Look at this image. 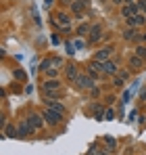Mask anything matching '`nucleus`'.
<instances>
[{
    "instance_id": "18",
    "label": "nucleus",
    "mask_w": 146,
    "mask_h": 155,
    "mask_svg": "<svg viewBox=\"0 0 146 155\" xmlns=\"http://www.w3.org/2000/svg\"><path fill=\"white\" fill-rule=\"evenodd\" d=\"M90 31V27L86 25V23H81V25L77 27V36H84V34H88Z\"/></svg>"
},
{
    "instance_id": "14",
    "label": "nucleus",
    "mask_w": 146,
    "mask_h": 155,
    "mask_svg": "<svg viewBox=\"0 0 146 155\" xmlns=\"http://www.w3.org/2000/svg\"><path fill=\"white\" fill-rule=\"evenodd\" d=\"M129 67H132V69H142V57L134 54V57L129 59Z\"/></svg>"
},
{
    "instance_id": "15",
    "label": "nucleus",
    "mask_w": 146,
    "mask_h": 155,
    "mask_svg": "<svg viewBox=\"0 0 146 155\" xmlns=\"http://www.w3.org/2000/svg\"><path fill=\"white\" fill-rule=\"evenodd\" d=\"M46 105H48L50 109H54V111H59V113H65V107L61 103H56L54 99H50V101H46Z\"/></svg>"
},
{
    "instance_id": "28",
    "label": "nucleus",
    "mask_w": 146,
    "mask_h": 155,
    "mask_svg": "<svg viewBox=\"0 0 146 155\" xmlns=\"http://www.w3.org/2000/svg\"><path fill=\"white\" fill-rule=\"evenodd\" d=\"M52 2H54V0H44V6L48 8V6H52Z\"/></svg>"
},
{
    "instance_id": "22",
    "label": "nucleus",
    "mask_w": 146,
    "mask_h": 155,
    "mask_svg": "<svg viewBox=\"0 0 146 155\" xmlns=\"http://www.w3.org/2000/svg\"><path fill=\"white\" fill-rule=\"evenodd\" d=\"M136 54L144 59V57H146V46H138V48H136Z\"/></svg>"
},
{
    "instance_id": "11",
    "label": "nucleus",
    "mask_w": 146,
    "mask_h": 155,
    "mask_svg": "<svg viewBox=\"0 0 146 155\" xmlns=\"http://www.w3.org/2000/svg\"><path fill=\"white\" fill-rule=\"evenodd\" d=\"M59 88H61V82L56 78H50L44 82V90H59Z\"/></svg>"
},
{
    "instance_id": "3",
    "label": "nucleus",
    "mask_w": 146,
    "mask_h": 155,
    "mask_svg": "<svg viewBox=\"0 0 146 155\" xmlns=\"http://www.w3.org/2000/svg\"><path fill=\"white\" fill-rule=\"evenodd\" d=\"M75 84H77V88H94L92 84H94V78L92 76H81L79 74V78L75 80Z\"/></svg>"
},
{
    "instance_id": "13",
    "label": "nucleus",
    "mask_w": 146,
    "mask_h": 155,
    "mask_svg": "<svg viewBox=\"0 0 146 155\" xmlns=\"http://www.w3.org/2000/svg\"><path fill=\"white\" fill-rule=\"evenodd\" d=\"M27 122L31 124V128H33V130L42 128V120H40V115H38V113H31V115L27 117Z\"/></svg>"
},
{
    "instance_id": "29",
    "label": "nucleus",
    "mask_w": 146,
    "mask_h": 155,
    "mask_svg": "<svg viewBox=\"0 0 146 155\" xmlns=\"http://www.w3.org/2000/svg\"><path fill=\"white\" fill-rule=\"evenodd\" d=\"M90 155H106V153H102V151H92Z\"/></svg>"
},
{
    "instance_id": "5",
    "label": "nucleus",
    "mask_w": 146,
    "mask_h": 155,
    "mask_svg": "<svg viewBox=\"0 0 146 155\" xmlns=\"http://www.w3.org/2000/svg\"><path fill=\"white\" fill-rule=\"evenodd\" d=\"M54 23L61 27H65V29H69V23H71V17L69 15H65V13H59V15H54Z\"/></svg>"
},
{
    "instance_id": "4",
    "label": "nucleus",
    "mask_w": 146,
    "mask_h": 155,
    "mask_svg": "<svg viewBox=\"0 0 146 155\" xmlns=\"http://www.w3.org/2000/svg\"><path fill=\"white\" fill-rule=\"evenodd\" d=\"M100 71H104V65H102L100 61H96V59H94V61H92V63L88 65V74H90L92 78H96Z\"/></svg>"
},
{
    "instance_id": "8",
    "label": "nucleus",
    "mask_w": 146,
    "mask_h": 155,
    "mask_svg": "<svg viewBox=\"0 0 146 155\" xmlns=\"http://www.w3.org/2000/svg\"><path fill=\"white\" fill-rule=\"evenodd\" d=\"M111 46H106V48H102V51H98L96 54H94V59L96 61H100V63H104V61H109V57H111Z\"/></svg>"
},
{
    "instance_id": "25",
    "label": "nucleus",
    "mask_w": 146,
    "mask_h": 155,
    "mask_svg": "<svg viewBox=\"0 0 146 155\" xmlns=\"http://www.w3.org/2000/svg\"><path fill=\"white\" fill-rule=\"evenodd\" d=\"M67 52H69V54H73V52H75V46H71V44H67Z\"/></svg>"
},
{
    "instance_id": "16",
    "label": "nucleus",
    "mask_w": 146,
    "mask_h": 155,
    "mask_svg": "<svg viewBox=\"0 0 146 155\" xmlns=\"http://www.w3.org/2000/svg\"><path fill=\"white\" fill-rule=\"evenodd\" d=\"M136 34H138V31H136L134 27H127V29L123 31V36H125V40H136Z\"/></svg>"
},
{
    "instance_id": "24",
    "label": "nucleus",
    "mask_w": 146,
    "mask_h": 155,
    "mask_svg": "<svg viewBox=\"0 0 146 155\" xmlns=\"http://www.w3.org/2000/svg\"><path fill=\"white\" fill-rule=\"evenodd\" d=\"M15 78H17V80H25V74L23 71H15Z\"/></svg>"
},
{
    "instance_id": "31",
    "label": "nucleus",
    "mask_w": 146,
    "mask_h": 155,
    "mask_svg": "<svg viewBox=\"0 0 146 155\" xmlns=\"http://www.w3.org/2000/svg\"><path fill=\"white\" fill-rule=\"evenodd\" d=\"M123 2H125V4H132V0H123Z\"/></svg>"
},
{
    "instance_id": "1",
    "label": "nucleus",
    "mask_w": 146,
    "mask_h": 155,
    "mask_svg": "<svg viewBox=\"0 0 146 155\" xmlns=\"http://www.w3.org/2000/svg\"><path fill=\"white\" fill-rule=\"evenodd\" d=\"M42 117H44V122H48L50 126H56V124L63 122V113H59V111H54L50 107H46V111L42 113Z\"/></svg>"
},
{
    "instance_id": "30",
    "label": "nucleus",
    "mask_w": 146,
    "mask_h": 155,
    "mask_svg": "<svg viewBox=\"0 0 146 155\" xmlns=\"http://www.w3.org/2000/svg\"><path fill=\"white\" fill-rule=\"evenodd\" d=\"M111 2H113V4H121L123 0H111Z\"/></svg>"
},
{
    "instance_id": "10",
    "label": "nucleus",
    "mask_w": 146,
    "mask_h": 155,
    "mask_svg": "<svg viewBox=\"0 0 146 155\" xmlns=\"http://www.w3.org/2000/svg\"><path fill=\"white\" fill-rule=\"evenodd\" d=\"M100 38H102V27L100 25L90 27V42H96V40H100Z\"/></svg>"
},
{
    "instance_id": "9",
    "label": "nucleus",
    "mask_w": 146,
    "mask_h": 155,
    "mask_svg": "<svg viewBox=\"0 0 146 155\" xmlns=\"http://www.w3.org/2000/svg\"><path fill=\"white\" fill-rule=\"evenodd\" d=\"M31 132H33V128H31V124H29L27 120L19 124V136H29Z\"/></svg>"
},
{
    "instance_id": "2",
    "label": "nucleus",
    "mask_w": 146,
    "mask_h": 155,
    "mask_svg": "<svg viewBox=\"0 0 146 155\" xmlns=\"http://www.w3.org/2000/svg\"><path fill=\"white\" fill-rule=\"evenodd\" d=\"M65 74H67V80L69 82H75L79 78V67L75 63H69V65H65Z\"/></svg>"
},
{
    "instance_id": "7",
    "label": "nucleus",
    "mask_w": 146,
    "mask_h": 155,
    "mask_svg": "<svg viewBox=\"0 0 146 155\" xmlns=\"http://www.w3.org/2000/svg\"><path fill=\"white\" fill-rule=\"evenodd\" d=\"M88 4H90L88 0H75V2L71 4V8H73V13H77V15H81V13H84V11L88 8Z\"/></svg>"
},
{
    "instance_id": "6",
    "label": "nucleus",
    "mask_w": 146,
    "mask_h": 155,
    "mask_svg": "<svg viewBox=\"0 0 146 155\" xmlns=\"http://www.w3.org/2000/svg\"><path fill=\"white\" fill-rule=\"evenodd\" d=\"M146 21V15H132V17H127V25L129 27H140L144 25Z\"/></svg>"
},
{
    "instance_id": "20",
    "label": "nucleus",
    "mask_w": 146,
    "mask_h": 155,
    "mask_svg": "<svg viewBox=\"0 0 146 155\" xmlns=\"http://www.w3.org/2000/svg\"><path fill=\"white\" fill-rule=\"evenodd\" d=\"M104 143H106L111 149H113V147H117V140H115V138H111V136H104Z\"/></svg>"
},
{
    "instance_id": "17",
    "label": "nucleus",
    "mask_w": 146,
    "mask_h": 155,
    "mask_svg": "<svg viewBox=\"0 0 146 155\" xmlns=\"http://www.w3.org/2000/svg\"><path fill=\"white\" fill-rule=\"evenodd\" d=\"M92 113L96 115V120H100V117L104 115V109H102V105H92Z\"/></svg>"
},
{
    "instance_id": "27",
    "label": "nucleus",
    "mask_w": 146,
    "mask_h": 155,
    "mask_svg": "<svg viewBox=\"0 0 146 155\" xmlns=\"http://www.w3.org/2000/svg\"><path fill=\"white\" fill-rule=\"evenodd\" d=\"M115 86H123V78H117L115 80Z\"/></svg>"
},
{
    "instance_id": "19",
    "label": "nucleus",
    "mask_w": 146,
    "mask_h": 155,
    "mask_svg": "<svg viewBox=\"0 0 146 155\" xmlns=\"http://www.w3.org/2000/svg\"><path fill=\"white\" fill-rule=\"evenodd\" d=\"M4 132H6V136H15V134H19V130L15 128V126H6Z\"/></svg>"
},
{
    "instance_id": "12",
    "label": "nucleus",
    "mask_w": 146,
    "mask_h": 155,
    "mask_svg": "<svg viewBox=\"0 0 146 155\" xmlns=\"http://www.w3.org/2000/svg\"><path fill=\"white\" fill-rule=\"evenodd\" d=\"M102 65H104V74H113V76H115V74L119 71V67H117L115 61H104Z\"/></svg>"
},
{
    "instance_id": "23",
    "label": "nucleus",
    "mask_w": 146,
    "mask_h": 155,
    "mask_svg": "<svg viewBox=\"0 0 146 155\" xmlns=\"http://www.w3.org/2000/svg\"><path fill=\"white\" fill-rule=\"evenodd\" d=\"M52 65H56V67H59V65H63V61H61L59 57H54V59H52Z\"/></svg>"
},
{
    "instance_id": "26",
    "label": "nucleus",
    "mask_w": 146,
    "mask_h": 155,
    "mask_svg": "<svg viewBox=\"0 0 146 155\" xmlns=\"http://www.w3.org/2000/svg\"><path fill=\"white\" fill-rule=\"evenodd\" d=\"M48 78H56V69H48Z\"/></svg>"
},
{
    "instance_id": "21",
    "label": "nucleus",
    "mask_w": 146,
    "mask_h": 155,
    "mask_svg": "<svg viewBox=\"0 0 146 155\" xmlns=\"http://www.w3.org/2000/svg\"><path fill=\"white\" fill-rule=\"evenodd\" d=\"M104 120H115V111L113 109H106L104 111Z\"/></svg>"
}]
</instances>
